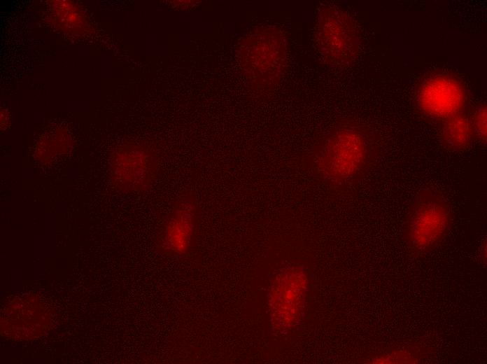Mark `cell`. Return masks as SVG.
<instances>
[{
  "instance_id": "obj_10",
  "label": "cell",
  "mask_w": 487,
  "mask_h": 364,
  "mask_svg": "<svg viewBox=\"0 0 487 364\" xmlns=\"http://www.w3.org/2000/svg\"><path fill=\"white\" fill-rule=\"evenodd\" d=\"M442 120L439 139L443 147L451 152L469 149L474 139L470 118L460 112Z\"/></svg>"
},
{
  "instance_id": "obj_1",
  "label": "cell",
  "mask_w": 487,
  "mask_h": 364,
  "mask_svg": "<svg viewBox=\"0 0 487 364\" xmlns=\"http://www.w3.org/2000/svg\"><path fill=\"white\" fill-rule=\"evenodd\" d=\"M376 141L371 132L354 122L337 126L323 143L317 168L327 182L341 186L358 178L372 163Z\"/></svg>"
},
{
  "instance_id": "obj_2",
  "label": "cell",
  "mask_w": 487,
  "mask_h": 364,
  "mask_svg": "<svg viewBox=\"0 0 487 364\" xmlns=\"http://www.w3.org/2000/svg\"><path fill=\"white\" fill-rule=\"evenodd\" d=\"M449 202L432 185L422 187L409 205L402 225L407 254L421 258L435 251L444 241L452 224Z\"/></svg>"
},
{
  "instance_id": "obj_3",
  "label": "cell",
  "mask_w": 487,
  "mask_h": 364,
  "mask_svg": "<svg viewBox=\"0 0 487 364\" xmlns=\"http://www.w3.org/2000/svg\"><path fill=\"white\" fill-rule=\"evenodd\" d=\"M287 58V39L274 27L255 29L243 39L239 47L241 70L255 90L276 88L283 76Z\"/></svg>"
},
{
  "instance_id": "obj_5",
  "label": "cell",
  "mask_w": 487,
  "mask_h": 364,
  "mask_svg": "<svg viewBox=\"0 0 487 364\" xmlns=\"http://www.w3.org/2000/svg\"><path fill=\"white\" fill-rule=\"evenodd\" d=\"M160 153L149 143H127L118 147L111 158L109 175L112 185L122 193H142L157 176Z\"/></svg>"
},
{
  "instance_id": "obj_4",
  "label": "cell",
  "mask_w": 487,
  "mask_h": 364,
  "mask_svg": "<svg viewBox=\"0 0 487 364\" xmlns=\"http://www.w3.org/2000/svg\"><path fill=\"white\" fill-rule=\"evenodd\" d=\"M316 39L322 57L331 66H348L359 54L360 39L355 22L338 6L323 5L320 8Z\"/></svg>"
},
{
  "instance_id": "obj_11",
  "label": "cell",
  "mask_w": 487,
  "mask_h": 364,
  "mask_svg": "<svg viewBox=\"0 0 487 364\" xmlns=\"http://www.w3.org/2000/svg\"><path fill=\"white\" fill-rule=\"evenodd\" d=\"M486 105L482 104L474 111L470 118L474 139L483 144L486 143Z\"/></svg>"
},
{
  "instance_id": "obj_9",
  "label": "cell",
  "mask_w": 487,
  "mask_h": 364,
  "mask_svg": "<svg viewBox=\"0 0 487 364\" xmlns=\"http://www.w3.org/2000/svg\"><path fill=\"white\" fill-rule=\"evenodd\" d=\"M465 94L460 84L446 76L425 81L418 92V104L427 115L444 120L462 112Z\"/></svg>"
},
{
  "instance_id": "obj_7",
  "label": "cell",
  "mask_w": 487,
  "mask_h": 364,
  "mask_svg": "<svg viewBox=\"0 0 487 364\" xmlns=\"http://www.w3.org/2000/svg\"><path fill=\"white\" fill-rule=\"evenodd\" d=\"M52 320V309L42 299L31 295L17 297L2 311L1 330L13 340H30L45 333Z\"/></svg>"
},
{
  "instance_id": "obj_8",
  "label": "cell",
  "mask_w": 487,
  "mask_h": 364,
  "mask_svg": "<svg viewBox=\"0 0 487 364\" xmlns=\"http://www.w3.org/2000/svg\"><path fill=\"white\" fill-rule=\"evenodd\" d=\"M197 204L188 191L175 201L156 238L157 250L167 256L186 254L194 239Z\"/></svg>"
},
{
  "instance_id": "obj_6",
  "label": "cell",
  "mask_w": 487,
  "mask_h": 364,
  "mask_svg": "<svg viewBox=\"0 0 487 364\" xmlns=\"http://www.w3.org/2000/svg\"><path fill=\"white\" fill-rule=\"evenodd\" d=\"M308 285L306 275L301 266H288L275 276L267 300L271 324L275 330L287 331L300 321Z\"/></svg>"
}]
</instances>
